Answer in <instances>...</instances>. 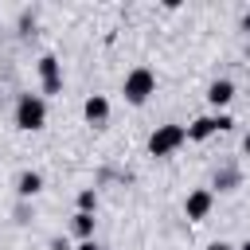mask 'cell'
Wrapping results in <instances>:
<instances>
[{"mask_svg": "<svg viewBox=\"0 0 250 250\" xmlns=\"http://www.w3.org/2000/svg\"><path fill=\"white\" fill-rule=\"evenodd\" d=\"M184 145H188V125L168 121V125H156V129L148 133V156H156V160H164V156L180 152Z\"/></svg>", "mask_w": 250, "mask_h": 250, "instance_id": "1", "label": "cell"}, {"mask_svg": "<svg viewBox=\"0 0 250 250\" xmlns=\"http://www.w3.org/2000/svg\"><path fill=\"white\" fill-rule=\"evenodd\" d=\"M47 125V98L43 94H20L16 98V129L39 133Z\"/></svg>", "mask_w": 250, "mask_h": 250, "instance_id": "2", "label": "cell"}, {"mask_svg": "<svg viewBox=\"0 0 250 250\" xmlns=\"http://www.w3.org/2000/svg\"><path fill=\"white\" fill-rule=\"evenodd\" d=\"M121 94H125L129 105H145L156 94V70L152 66H133L125 74V82H121Z\"/></svg>", "mask_w": 250, "mask_h": 250, "instance_id": "3", "label": "cell"}, {"mask_svg": "<svg viewBox=\"0 0 250 250\" xmlns=\"http://www.w3.org/2000/svg\"><path fill=\"white\" fill-rule=\"evenodd\" d=\"M227 129H234V117L230 113H203V117H195L188 125V141L191 145H203V141H211L215 133H227Z\"/></svg>", "mask_w": 250, "mask_h": 250, "instance_id": "4", "label": "cell"}, {"mask_svg": "<svg viewBox=\"0 0 250 250\" xmlns=\"http://www.w3.org/2000/svg\"><path fill=\"white\" fill-rule=\"evenodd\" d=\"M35 70H39V94H43V98L62 94V62H59L55 55H39Z\"/></svg>", "mask_w": 250, "mask_h": 250, "instance_id": "5", "label": "cell"}, {"mask_svg": "<svg viewBox=\"0 0 250 250\" xmlns=\"http://www.w3.org/2000/svg\"><path fill=\"white\" fill-rule=\"evenodd\" d=\"M211 207H215V191H211V188H191L188 199H184V215H188V223H203V219L211 215Z\"/></svg>", "mask_w": 250, "mask_h": 250, "instance_id": "6", "label": "cell"}, {"mask_svg": "<svg viewBox=\"0 0 250 250\" xmlns=\"http://www.w3.org/2000/svg\"><path fill=\"white\" fill-rule=\"evenodd\" d=\"M82 117H86V125L102 129V125L109 121V98H105V94H90V98L82 102Z\"/></svg>", "mask_w": 250, "mask_h": 250, "instance_id": "7", "label": "cell"}, {"mask_svg": "<svg viewBox=\"0 0 250 250\" xmlns=\"http://www.w3.org/2000/svg\"><path fill=\"white\" fill-rule=\"evenodd\" d=\"M207 102H211L215 113H227V105L234 102V82H230V78H215V82L207 86Z\"/></svg>", "mask_w": 250, "mask_h": 250, "instance_id": "8", "label": "cell"}, {"mask_svg": "<svg viewBox=\"0 0 250 250\" xmlns=\"http://www.w3.org/2000/svg\"><path fill=\"white\" fill-rule=\"evenodd\" d=\"M39 191H43V172H35V168H23V172L16 176V199L31 203Z\"/></svg>", "mask_w": 250, "mask_h": 250, "instance_id": "9", "label": "cell"}, {"mask_svg": "<svg viewBox=\"0 0 250 250\" xmlns=\"http://www.w3.org/2000/svg\"><path fill=\"white\" fill-rule=\"evenodd\" d=\"M234 191V188H242V168L238 164H219L215 168V176H211V191Z\"/></svg>", "mask_w": 250, "mask_h": 250, "instance_id": "10", "label": "cell"}, {"mask_svg": "<svg viewBox=\"0 0 250 250\" xmlns=\"http://www.w3.org/2000/svg\"><path fill=\"white\" fill-rule=\"evenodd\" d=\"M94 227H98V219H94V215H86V211H74V219H70V230L78 234V242L94 238Z\"/></svg>", "mask_w": 250, "mask_h": 250, "instance_id": "11", "label": "cell"}, {"mask_svg": "<svg viewBox=\"0 0 250 250\" xmlns=\"http://www.w3.org/2000/svg\"><path fill=\"white\" fill-rule=\"evenodd\" d=\"M78 211H86V215L98 211V188H82L78 191Z\"/></svg>", "mask_w": 250, "mask_h": 250, "instance_id": "12", "label": "cell"}, {"mask_svg": "<svg viewBox=\"0 0 250 250\" xmlns=\"http://www.w3.org/2000/svg\"><path fill=\"white\" fill-rule=\"evenodd\" d=\"M35 31V8H23L20 12V35H31Z\"/></svg>", "mask_w": 250, "mask_h": 250, "instance_id": "13", "label": "cell"}, {"mask_svg": "<svg viewBox=\"0 0 250 250\" xmlns=\"http://www.w3.org/2000/svg\"><path fill=\"white\" fill-rule=\"evenodd\" d=\"M31 219H35V211H31V203H23V199H20V203H16V223H20V227H27Z\"/></svg>", "mask_w": 250, "mask_h": 250, "instance_id": "14", "label": "cell"}, {"mask_svg": "<svg viewBox=\"0 0 250 250\" xmlns=\"http://www.w3.org/2000/svg\"><path fill=\"white\" fill-rule=\"evenodd\" d=\"M47 250H74V246H70L62 234H55V238H47Z\"/></svg>", "mask_w": 250, "mask_h": 250, "instance_id": "15", "label": "cell"}, {"mask_svg": "<svg viewBox=\"0 0 250 250\" xmlns=\"http://www.w3.org/2000/svg\"><path fill=\"white\" fill-rule=\"evenodd\" d=\"M74 250H102V246H98V238H86V242H78Z\"/></svg>", "mask_w": 250, "mask_h": 250, "instance_id": "16", "label": "cell"}, {"mask_svg": "<svg viewBox=\"0 0 250 250\" xmlns=\"http://www.w3.org/2000/svg\"><path fill=\"white\" fill-rule=\"evenodd\" d=\"M203 250H234V246H230V242H223V238H219V242H207V246H203Z\"/></svg>", "mask_w": 250, "mask_h": 250, "instance_id": "17", "label": "cell"}, {"mask_svg": "<svg viewBox=\"0 0 250 250\" xmlns=\"http://www.w3.org/2000/svg\"><path fill=\"white\" fill-rule=\"evenodd\" d=\"M238 27H242V31L250 35V12H242V20H238Z\"/></svg>", "mask_w": 250, "mask_h": 250, "instance_id": "18", "label": "cell"}, {"mask_svg": "<svg viewBox=\"0 0 250 250\" xmlns=\"http://www.w3.org/2000/svg\"><path fill=\"white\" fill-rule=\"evenodd\" d=\"M242 152H246V156H250V133H246V137H242Z\"/></svg>", "mask_w": 250, "mask_h": 250, "instance_id": "19", "label": "cell"}, {"mask_svg": "<svg viewBox=\"0 0 250 250\" xmlns=\"http://www.w3.org/2000/svg\"><path fill=\"white\" fill-rule=\"evenodd\" d=\"M234 250H250V238H246V242H242V246H234Z\"/></svg>", "mask_w": 250, "mask_h": 250, "instance_id": "20", "label": "cell"}, {"mask_svg": "<svg viewBox=\"0 0 250 250\" xmlns=\"http://www.w3.org/2000/svg\"><path fill=\"white\" fill-rule=\"evenodd\" d=\"M246 62H250V43H246Z\"/></svg>", "mask_w": 250, "mask_h": 250, "instance_id": "21", "label": "cell"}]
</instances>
